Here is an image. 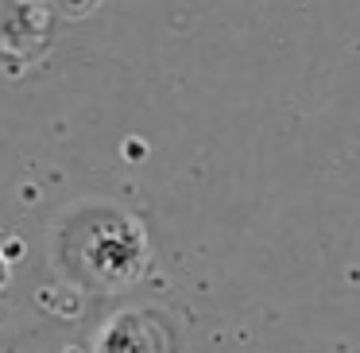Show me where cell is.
Wrapping results in <instances>:
<instances>
[{"instance_id": "cell-2", "label": "cell", "mask_w": 360, "mask_h": 353, "mask_svg": "<svg viewBox=\"0 0 360 353\" xmlns=\"http://www.w3.org/2000/svg\"><path fill=\"white\" fill-rule=\"evenodd\" d=\"M63 16L51 0H0V74L27 78L51 58Z\"/></svg>"}, {"instance_id": "cell-4", "label": "cell", "mask_w": 360, "mask_h": 353, "mask_svg": "<svg viewBox=\"0 0 360 353\" xmlns=\"http://www.w3.org/2000/svg\"><path fill=\"white\" fill-rule=\"evenodd\" d=\"M51 4H55V12L63 20H78V16H89L101 0H51Z\"/></svg>"}, {"instance_id": "cell-3", "label": "cell", "mask_w": 360, "mask_h": 353, "mask_svg": "<svg viewBox=\"0 0 360 353\" xmlns=\"http://www.w3.org/2000/svg\"><path fill=\"white\" fill-rule=\"evenodd\" d=\"M94 353H186V337L167 306L132 303L97 322Z\"/></svg>"}, {"instance_id": "cell-1", "label": "cell", "mask_w": 360, "mask_h": 353, "mask_svg": "<svg viewBox=\"0 0 360 353\" xmlns=\"http://www.w3.org/2000/svg\"><path fill=\"white\" fill-rule=\"evenodd\" d=\"M55 264L89 291H124L151 268V241L140 218L117 206H82L55 233Z\"/></svg>"}, {"instance_id": "cell-5", "label": "cell", "mask_w": 360, "mask_h": 353, "mask_svg": "<svg viewBox=\"0 0 360 353\" xmlns=\"http://www.w3.org/2000/svg\"><path fill=\"white\" fill-rule=\"evenodd\" d=\"M8 283H12V264H8V256L0 252V291L8 287Z\"/></svg>"}]
</instances>
